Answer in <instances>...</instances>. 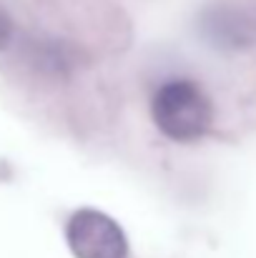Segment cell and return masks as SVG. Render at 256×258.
<instances>
[{
  "label": "cell",
  "mask_w": 256,
  "mask_h": 258,
  "mask_svg": "<svg viewBox=\"0 0 256 258\" xmlns=\"http://www.w3.org/2000/svg\"><path fill=\"white\" fill-rule=\"evenodd\" d=\"M153 123L159 131L178 143H188L201 138L214 118L211 103L203 95V90L193 81L176 78L156 90L151 103Z\"/></svg>",
  "instance_id": "cell-1"
},
{
  "label": "cell",
  "mask_w": 256,
  "mask_h": 258,
  "mask_svg": "<svg viewBox=\"0 0 256 258\" xmlns=\"http://www.w3.org/2000/svg\"><path fill=\"white\" fill-rule=\"evenodd\" d=\"M66 241L76 258H126L128 241L121 226L93 208H81L66 226Z\"/></svg>",
  "instance_id": "cell-2"
},
{
  "label": "cell",
  "mask_w": 256,
  "mask_h": 258,
  "mask_svg": "<svg viewBox=\"0 0 256 258\" xmlns=\"http://www.w3.org/2000/svg\"><path fill=\"white\" fill-rule=\"evenodd\" d=\"M203 30L206 35L216 43V45H226V48H239V45H246L251 43L254 33H251V25L249 20L241 15V13H234V10H209L206 18H203Z\"/></svg>",
  "instance_id": "cell-3"
},
{
  "label": "cell",
  "mask_w": 256,
  "mask_h": 258,
  "mask_svg": "<svg viewBox=\"0 0 256 258\" xmlns=\"http://www.w3.org/2000/svg\"><path fill=\"white\" fill-rule=\"evenodd\" d=\"M10 40H13V18H10V13L0 5V50H5Z\"/></svg>",
  "instance_id": "cell-4"
}]
</instances>
